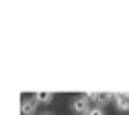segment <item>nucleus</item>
Here are the masks:
<instances>
[{
	"label": "nucleus",
	"mask_w": 129,
	"mask_h": 115,
	"mask_svg": "<svg viewBox=\"0 0 129 115\" xmlns=\"http://www.w3.org/2000/svg\"><path fill=\"white\" fill-rule=\"evenodd\" d=\"M35 111H37L35 99H25V101L21 103V113H23V115H33Z\"/></svg>",
	"instance_id": "20e7f679"
},
{
	"label": "nucleus",
	"mask_w": 129,
	"mask_h": 115,
	"mask_svg": "<svg viewBox=\"0 0 129 115\" xmlns=\"http://www.w3.org/2000/svg\"><path fill=\"white\" fill-rule=\"evenodd\" d=\"M113 101L121 113H129V93H113Z\"/></svg>",
	"instance_id": "7ed1b4c3"
},
{
	"label": "nucleus",
	"mask_w": 129,
	"mask_h": 115,
	"mask_svg": "<svg viewBox=\"0 0 129 115\" xmlns=\"http://www.w3.org/2000/svg\"><path fill=\"white\" fill-rule=\"evenodd\" d=\"M84 97L88 99V101H94L96 107H101V109L113 101V93H86Z\"/></svg>",
	"instance_id": "f257e3e1"
},
{
	"label": "nucleus",
	"mask_w": 129,
	"mask_h": 115,
	"mask_svg": "<svg viewBox=\"0 0 129 115\" xmlns=\"http://www.w3.org/2000/svg\"><path fill=\"white\" fill-rule=\"evenodd\" d=\"M41 115H51V113H41Z\"/></svg>",
	"instance_id": "0eeeda50"
},
{
	"label": "nucleus",
	"mask_w": 129,
	"mask_h": 115,
	"mask_svg": "<svg viewBox=\"0 0 129 115\" xmlns=\"http://www.w3.org/2000/svg\"><path fill=\"white\" fill-rule=\"evenodd\" d=\"M33 99H35L37 105H49L51 99H53V93H35Z\"/></svg>",
	"instance_id": "39448f33"
},
{
	"label": "nucleus",
	"mask_w": 129,
	"mask_h": 115,
	"mask_svg": "<svg viewBox=\"0 0 129 115\" xmlns=\"http://www.w3.org/2000/svg\"><path fill=\"white\" fill-rule=\"evenodd\" d=\"M86 115H105V111H103L101 107H90V111H88Z\"/></svg>",
	"instance_id": "423d86ee"
},
{
	"label": "nucleus",
	"mask_w": 129,
	"mask_h": 115,
	"mask_svg": "<svg viewBox=\"0 0 129 115\" xmlns=\"http://www.w3.org/2000/svg\"><path fill=\"white\" fill-rule=\"evenodd\" d=\"M72 111L78 113V115H86L90 111V101H88L84 95H78L74 101H72Z\"/></svg>",
	"instance_id": "f03ea898"
}]
</instances>
